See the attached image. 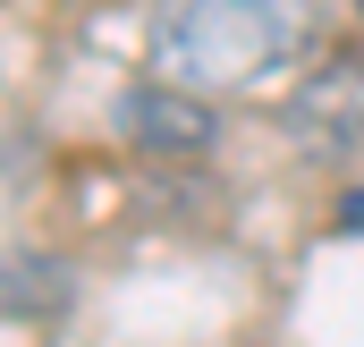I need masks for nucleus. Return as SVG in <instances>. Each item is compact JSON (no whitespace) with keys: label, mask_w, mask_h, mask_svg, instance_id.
<instances>
[{"label":"nucleus","mask_w":364,"mask_h":347,"mask_svg":"<svg viewBox=\"0 0 364 347\" xmlns=\"http://www.w3.org/2000/svg\"><path fill=\"white\" fill-rule=\"evenodd\" d=\"M314 34L305 0H170L153 26V77L186 93H246Z\"/></svg>","instance_id":"f257e3e1"},{"label":"nucleus","mask_w":364,"mask_h":347,"mask_svg":"<svg viewBox=\"0 0 364 347\" xmlns=\"http://www.w3.org/2000/svg\"><path fill=\"white\" fill-rule=\"evenodd\" d=\"M119 127H127V144H144V153H212L220 144V119H212V102L186 85H161V77H144V85L119 93Z\"/></svg>","instance_id":"f03ea898"},{"label":"nucleus","mask_w":364,"mask_h":347,"mask_svg":"<svg viewBox=\"0 0 364 347\" xmlns=\"http://www.w3.org/2000/svg\"><path fill=\"white\" fill-rule=\"evenodd\" d=\"M279 119L305 144H364V51H331L305 85L288 93Z\"/></svg>","instance_id":"7ed1b4c3"},{"label":"nucleus","mask_w":364,"mask_h":347,"mask_svg":"<svg viewBox=\"0 0 364 347\" xmlns=\"http://www.w3.org/2000/svg\"><path fill=\"white\" fill-rule=\"evenodd\" d=\"M339 229H356V237H364V186H348V195H339Z\"/></svg>","instance_id":"20e7f679"},{"label":"nucleus","mask_w":364,"mask_h":347,"mask_svg":"<svg viewBox=\"0 0 364 347\" xmlns=\"http://www.w3.org/2000/svg\"><path fill=\"white\" fill-rule=\"evenodd\" d=\"M356 17H364V0H356Z\"/></svg>","instance_id":"39448f33"}]
</instances>
